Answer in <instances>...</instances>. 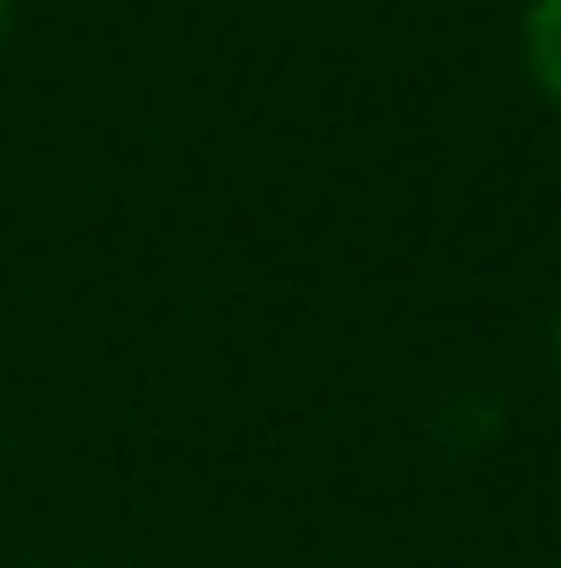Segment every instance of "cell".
Returning a JSON list of instances; mask_svg holds the SVG:
<instances>
[{"label": "cell", "mask_w": 561, "mask_h": 568, "mask_svg": "<svg viewBox=\"0 0 561 568\" xmlns=\"http://www.w3.org/2000/svg\"><path fill=\"white\" fill-rule=\"evenodd\" d=\"M547 338H554V369H561V300H554V331Z\"/></svg>", "instance_id": "cell-2"}, {"label": "cell", "mask_w": 561, "mask_h": 568, "mask_svg": "<svg viewBox=\"0 0 561 568\" xmlns=\"http://www.w3.org/2000/svg\"><path fill=\"white\" fill-rule=\"evenodd\" d=\"M515 47H523V78H531V93L561 115V0H531V8H523Z\"/></svg>", "instance_id": "cell-1"}, {"label": "cell", "mask_w": 561, "mask_h": 568, "mask_svg": "<svg viewBox=\"0 0 561 568\" xmlns=\"http://www.w3.org/2000/svg\"><path fill=\"white\" fill-rule=\"evenodd\" d=\"M8 8H16V0H0V39H8Z\"/></svg>", "instance_id": "cell-3"}]
</instances>
